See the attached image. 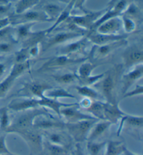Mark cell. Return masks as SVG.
I'll list each match as a JSON object with an SVG mask.
<instances>
[{
  "mask_svg": "<svg viewBox=\"0 0 143 155\" xmlns=\"http://www.w3.org/2000/svg\"><path fill=\"white\" fill-rule=\"evenodd\" d=\"M123 66H115L108 71L105 72L103 78L95 84L99 93L106 102L110 104L117 103L116 100V90L119 78H121V72Z\"/></svg>",
  "mask_w": 143,
  "mask_h": 155,
  "instance_id": "obj_1",
  "label": "cell"
},
{
  "mask_svg": "<svg viewBox=\"0 0 143 155\" xmlns=\"http://www.w3.org/2000/svg\"><path fill=\"white\" fill-rule=\"evenodd\" d=\"M106 11V8L103 9V10L94 11L86 10L85 9L83 11L84 15H71L64 22L71 24L75 27L82 29V30L88 32L91 30L94 22L103 14Z\"/></svg>",
  "mask_w": 143,
  "mask_h": 155,
  "instance_id": "obj_2",
  "label": "cell"
},
{
  "mask_svg": "<svg viewBox=\"0 0 143 155\" xmlns=\"http://www.w3.org/2000/svg\"><path fill=\"white\" fill-rule=\"evenodd\" d=\"M9 23L11 25L15 26L23 23H36V22H53L42 10L27 11L22 13H13L8 17Z\"/></svg>",
  "mask_w": 143,
  "mask_h": 155,
  "instance_id": "obj_3",
  "label": "cell"
},
{
  "mask_svg": "<svg viewBox=\"0 0 143 155\" xmlns=\"http://www.w3.org/2000/svg\"><path fill=\"white\" fill-rule=\"evenodd\" d=\"M99 120H85L76 122L64 123V127L69 131V134L71 138L77 142H82L87 140V136L92 129V127Z\"/></svg>",
  "mask_w": 143,
  "mask_h": 155,
  "instance_id": "obj_4",
  "label": "cell"
},
{
  "mask_svg": "<svg viewBox=\"0 0 143 155\" xmlns=\"http://www.w3.org/2000/svg\"><path fill=\"white\" fill-rule=\"evenodd\" d=\"M41 115H49L46 111L40 109H31V110H26V113L20 115L15 120V123L10 124L8 128L6 129L7 132H16L22 130L29 129L33 127L34 121L37 117Z\"/></svg>",
  "mask_w": 143,
  "mask_h": 155,
  "instance_id": "obj_5",
  "label": "cell"
},
{
  "mask_svg": "<svg viewBox=\"0 0 143 155\" xmlns=\"http://www.w3.org/2000/svg\"><path fill=\"white\" fill-rule=\"evenodd\" d=\"M85 35L86 33L80 32V31L69 30L60 31V32L54 34V35L50 36L48 38L45 37L41 43L42 49L44 51H45L57 45L62 44L75 38H79Z\"/></svg>",
  "mask_w": 143,
  "mask_h": 155,
  "instance_id": "obj_6",
  "label": "cell"
},
{
  "mask_svg": "<svg viewBox=\"0 0 143 155\" xmlns=\"http://www.w3.org/2000/svg\"><path fill=\"white\" fill-rule=\"evenodd\" d=\"M123 67L130 69L143 63V49L142 45L133 44L129 45L122 53Z\"/></svg>",
  "mask_w": 143,
  "mask_h": 155,
  "instance_id": "obj_7",
  "label": "cell"
},
{
  "mask_svg": "<svg viewBox=\"0 0 143 155\" xmlns=\"http://www.w3.org/2000/svg\"><path fill=\"white\" fill-rule=\"evenodd\" d=\"M127 44L126 39L118 41L105 45H93L89 53V59L92 60H99L106 58L116 50Z\"/></svg>",
  "mask_w": 143,
  "mask_h": 155,
  "instance_id": "obj_8",
  "label": "cell"
},
{
  "mask_svg": "<svg viewBox=\"0 0 143 155\" xmlns=\"http://www.w3.org/2000/svg\"><path fill=\"white\" fill-rule=\"evenodd\" d=\"M128 35L127 34H119V35H103L96 31H89L86 34L88 40L93 45H105L113 43L118 41L126 39Z\"/></svg>",
  "mask_w": 143,
  "mask_h": 155,
  "instance_id": "obj_9",
  "label": "cell"
},
{
  "mask_svg": "<svg viewBox=\"0 0 143 155\" xmlns=\"http://www.w3.org/2000/svg\"><path fill=\"white\" fill-rule=\"evenodd\" d=\"M143 76V64L137 65L133 68L132 69L127 72L126 74L122 76L120 80L122 83V95L128 92L129 88L133 84L139 81Z\"/></svg>",
  "mask_w": 143,
  "mask_h": 155,
  "instance_id": "obj_10",
  "label": "cell"
},
{
  "mask_svg": "<svg viewBox=\"0 0 143 155\" xmlns=\"http://www.w3.org/2000/svg\"><path fill=\"white\" fill-rule=\"evenodd\" d=\"M60 116L67 120V122H76L85 120L96 119L93 116L86 115L79 110L78 104L60 109Z\"/></svg>",
  "mask_w": 143,
  "mask_h": 155,
  "instance_id": "obj_11",
  "label": "cell"
},
{
  "mask_svg": "<svg viewBox=\"0 0 143 155\" xmlns=\"http://www.w3.org/2000/svg\"><path fill=\"white\" fill-rule=\"evenodd\" d=\"M87 60V58H80V59H73L71 58L70 56L62 55V54H58L55 57H53L51 59L46 61L44 65L42 66V69H53V68L62 67L64 66H68L70 64H74L80 62H83L85 60Z\"/></svg>",
  "mask_w": 143,
  "mask_h": 155,
  "instance_id": "obj_12",
  "label": "cell"
},
{
  "mask_svg": "<svg viewBox=\"0 0 143 155\" xmlns=\"http://www.w3.org/2000/svg\"><path fill=\"white\" fill-rule=\"evenodd\" d=\"M122 29L121 17L117 16L110 18L96 27L95 31L103 35H119Z\"/></svg>",
  "mask_w": 143,
  "mask_h": 155,
  "instance_id": "obj_13",
  "label": "cell"
},
{
  "mask_svg": "<svg viewBox=\"0 0 143 155\" xmlns=\"http://www.w3.org/2000/svg\"><path fill=\"white\" fill-rule=\"evenodd\" d=\"M90 43L86 35L79 38L78 40L73 41L67 45H63L60 51H58V54L69 56L70 54H74L76 52H80L85 51L87 45Z\"/></svg>",
  "mask_w": 143,
  "mask_h": 155,
  "instance_id": "obj_14",
  "label": "cell"
},
{
  "mask_svg": "<svg viewBox=\"0 0 143 155\" xmlns=\"http://www.w3.org/2000/svg\"><path fill=\"white\" fill-rule=\"evenodd\" d=\"M126 115L121 108H119L118 103L110 104L108 102H104V119L109 121L112 124H116L118 121L122 119L124 115Z\"/></svg>",
  "mask_w": 143,
  "mask_h": 155,
  "instance_id": "obj_15",
  "label": "cell"
},
{
  "mask_svg": "<svg viewBox=\"0 0 143 155\" xmlns=\"http://www.w3.org/2000/svg\"><path fill=\"white\" fill-rule=\"evenodd\" d=\"M36 23H23L13 26V36L18 43H24L31 38L34 34L32 31V27Z\"/></svg>",
  "mask_w": 143,
  "mask_h": 155,
  "instance_id": "obj_16",
  "label": "cell"
},
{
  "mask_svg": "<svg viewBox=\"0 0 143 155\" xmlns=\"http://www.w3.org/2000/svg\"><path fill=\"white\" fill-rule=\"evenodd\" d=\"M39 106L38 99L29 98V99H14L8 104V109L13 111H26L30 109L36 108Z\"/></svg>",
  "mask_w": 143,
  "mask_h": 155,
  "instance_id": "obj_17",
  "label": "cell"
},
{
  "mask_svg": "<svg viewBox=\"0 0 143 155\" xmlns=\"http://www.w3.org/2000/svg\"><path fill=\"white\" fill-rule=\"evenodd\" d=\"M67 4L63 2H48L41 6V10L54 21L64 9Z\"/></svg>",
  "mask_w": 143,
  "mask_h": 155,
  "instance_id": "obj_18",
  "label": "cell"
},
{
  "mask_svg": "<svg viewBox=\"0 0 143 155\" xmlns=\"http://www.w3.org/2000/svg\"><path fill=\"white\" fill-rule=\"evenodd\" d=\"M75 2H76V0H70L69 3H67L64 9H63L62 11V13L60 14V15H59V16L57 18V19L54 21V22L53 25L50 27H49V28L46 29L47 36L50 35V34L55 30L58 27L62 25L63 22L69 18L70 15H71V12L73 10L74 8Z\"/></svg>",
  "mask_w": 143,
  "mask_h": 155,
  "instance_id": "obj_19",
  "label": "cell"
},
{
  "mask_svg": "<svg viewBox=\"0 0 143 155\" xmlns=\"http://www.w3.org/2000/svg\"><path fill=\"white\" fill-rule=\"evenodd\" d=\"M38 104H39V106H44L46 107V108H49L51 110L54 111V113L57 114V115L60 116V109L62 108H64V107H69L71 106H73V105L77 104L76 103L73 104H65L62 103L58 101V99H51V98H48L45 97V95L38 99Z\"/></svg>",
  "mask_w": 143,
  "mask_h": 155,
  "instance_id": "obj_20",
  "label": "cell"
},
{
  "mask_svg": "<svg viewBox=\"0 0 143 155\" xmlns=\"http://www.w3.org/2000/svg\"><path fill=\"white\" fill-rule=\"evenodd\" d=\"M112 124V123L107 120H102L99 122H96L91 129L87 140L88 141H94L96 139L103 136Z\"/></svg>",
  "mask_w": 143,
  "mask_h": 155,
  "instance_id": "obj_21",
  "label": "cell"
},
{
  "mask_svg": "<svg viewBox=\"0 0 143 155\" xmlns=\"http://www.w3.org/2000/svg\"><path fill=\"white\" fill-rule=\"evenodd\" d=\"M127 124L130 127H135V128L141 129L143 127V117L142 116H135L128 115L126 113L125 115H124L120 120V125L118 129L117 135L119 136L120 131H122V127L124 124Z\"/></svg>",
  "mask_w": 143,
  "mask_h": 155,
  "instance_id": "obj_22",
  "label": "cell"
},
{
  "mask_svg": "<svg viewBox=\"0 0 143 155\" xmlns=\"http://www.w3.org/2000/svg\"><path fill=\"white\" fill-rule=\"evenodd\" d=\"M37 117L34 121L33 127L36 129H51L54 128H63L64 127V123L59 122L46 118H38Z\"/></svg>",
  "mask_w": 143,
  "mask_h": 155,
  "instance_id": "obj_23",
  "label": "cell"
},
{
  "mask_svg": "<svg viewBox=\"0 0 143 155\" xmlns=\"http://www.w3.org/2000/svg\"><path fill=\"white\" fill-rule=\"evenodd\" d=\"M18 134H21L22 135L24 136V137L27 139V142L29 144L32 145V147L35 148H40L41 150L43 147V140L42 136L40 134H38L36 132H34L30 131L29 129L22 130V131H20L16 132Z\"/></svg>",
  "mask_w": 143,
  "mask_h": 155,
  "instance_id": "obj_24",
  "label": "cell"
},
{
  "mask_svg": "<svg viewBox=\"0 0 143 155\" xmlns=\"http://www.w3.org/2000/svg\"><path fill=\"white\" fill-rule=\"evenodd\" d=\"M47 138H48V142L50 143L65 147L69 143L71 137L70 135L65 134L62 132L54 131L49 133Z\"/></svg>",
  "mask_w": 143,
  "mask_h": 155,
  "instance_id": "obj_25",
  "label": "cell"
},
{
  "mask_svg": "<svg viewBox=\"0 0 143 155\" xmlns=\"http://www.w3.org/2000/svg\"><path fill=\"white\" fill-rule=\"evenodd\" d=\"M77 92L79 94L84 97L89 98L90 99L97 100V101H102L103 98L98 91L94 90L89 86H81L78 85L75 87Z\"/></svg>",
  "mask_w": 143,
  "mask_h": 155,
  "instance_id": "obj_26",
  "label": "cell"
},
{
  "mask_svg": "<svg viewBox=\"0 0 143 155\" xmlns=\"http://www.w3.org/2000/svg\"><path fill=\"white\" fill-rule=\"evenodd\" d=\"M27 87L31 94L37 97V99H41L45 94V92L50 90L53 88V87L48 84L36 82V83H31L27 85Z\"/></svg>",
  "mask_w": 143,
  "mask_h": 155,
  "instance_id": "obj_27",
  "label": "cell"
},
{
  "mask_svg": "<svg viewBox=\"0 0 143 155\" xmlns=\"http://www.w3.org/2000/svg\"><path fill=\"white\" fill-rule=\"evenodd\" d=\"M94 118L100 120H105L104 119V102L102 101H92L89 108L85 109Z\"/></svg>",
  "mask_w": 143,
  "mask_h": 155,
  "instance_id": "obj_28",
  "label": "cell"
},
{
  "mask_svg": "<svg viewBox=\"0 0 143 155\" xmlns=\"http://www.w3.org/2000/svg\"><path fill=\"white\" fill-rule=\"evenodd\" d=\"M41 0H17L14 6V13H22L31 10L40 3Z\"/></svg>",
  "mask_w": 143,
  "mask_h": 155,
  "instance_id": "obj_29",
  "label": "cell"
},
{
  "mask_svg": "<svg viewBox=\"0 0 143 155\" xmlns=\"http://www.w3.org/2000/svg\"><path fill=\"white\" fill-rule=\"evenodd\" d=\"M45 97L51 98V99H58L60 98H69V99H76V96L72 94L71 93L68 92L65 89L62 87L57 88H52L50 90H47L45 92Z\"/></svg>",
  "mask_w": 143,
  "mask_h": 155,
  "instance_id": "obj_30",
  "label": "cell"
},
{
  "mask_svg": "<svg viewBox=\"0 0 143 155\" xmlns=\"http://www.w3.org/2000/svg\"><path fill=\"white\" fill-rule=\"evenodd\" d=\"M99 64L92 63L91 61H84L82 64L79 67L78 70V75L80 78H84L92 76V74L96 67H98Z\"/></svg>",
  "mask_w": 143,
  "mask_h": 155,
  "instance_id": "obj_31",
  "label": "cell"
},
{
  "mask_svg": "<svg viewBox=\"0 0 143 155\" xmlns=\"http://www.w3.org/2000/svg\"><path fill=\"white\" fill-rule=\"evenodd\" d=\"M105 155H122L125 145L121 141L110 140L106 143Z\"/></svg>",
  "mask_w": 143,
  "mask_h": 155,
  "instance_id": "obj_32",
  "label": "cell"
},
{
  "mask_svg": "<svg viewBox=\"0 0 143 155\" xmlns=\"http://www.w3.org/2000/svg\"><path fill=\"white\" fill-rule=\"evenodd\" d=\"M18 78L9 73L5 78L0 82V99L5 97Z\"/></svg>",
  "mask_w": 143,
  "mask_h": 155,
  "instance_id": "obj_33",
  "label": "cell"
},
{
  "mask_svg": "<svg viewBox=\"0 0 143 155\" xmlns=\"http://www.w3.org/2000/svg\"><path fill=\"white\" fill-rule=\"evenodd\" d=\"M123 15H125L126 16L132 18L135 21L136 20H140L142 18V12L140 9L138 8V6L134 3H131L128 4L126 10L122 13Z\"/></svg>",
  "mask_w": 143,
  "mask_h": 155,
  "instance_id": "obj_34",
  "label": "cell"
},
{
  "mask_svg": "<svg viewBox=\"0 0 143 155\" xmlns=\"http://www.w3.org/2000/svg\"><path fill=\"white\" fill-rule=\"evenodd\" d=\"M120 17H121L122 21V28L124 29L126 34L128 35V34L133 32L137 27V24L135 20L123 14Z\"/></svg>",
  "mask_w": 143,
  "mask_h": 155,
  "instance_id": "obj_35",
  "label": "cell"
},
{
  "mask_svg": "<svg viewBox=\"0 0 143 155\" xmlns=\"http://www.w3.org/2000/svg\"><path fill=\"white\" fill-rule=\"evenodd\" d=\"M54 79L59 83L61 84H71L78 81V76L75 73H67V74L58 75V76H53Z\"/></svg>",
  "mask_w": 143,
  "mask_h": 155,
  "instance_id": "obj_36",
  "label": "cell"
},
{
  "mask_svg": "<svg viewBox=\"0 0 143 155\" xmlns=\"http://www.w3.org/2000/svg\"><path fill=\"white\" fill-rule=\"evenodd\" d=\"M106 142L96 143L94 141H88L87 150L89 155H100L102 150L106 147Z\"/></svg>",
  "mask_w": 143,
  "mask_h": 155,
  "instance_id": "obj_37",
  "label": "cell"
},
{
  "mask_svg": "<svg viewBox=\"0 0 143 155\" xmlns=\"http://www.w3.org/2000/svg\"><path fill=\"white\" fill-rule=\"evenodd\" d=\"M10 124V117H9L8 108H1L0 109V129L2 131H6Z\"/></svg>",
  "mask_w": 143,
  "mask_h": 155,
  "instance_id": "obj_38",
  "label": "cell"
},
{
  "mask_svg": "<svg viewBox=\"0 0 143 155\" xmlns=\"http://www.w3.org/2000/svg\"><path fill=\"white\" fill-rule=\"evenodd\" d=\"M104 75H105V72L99 75H96V76H91L87 78H80L78 77V81L81 86H90L94 85L101 78H103Z\"/></svg>",
  "mask_w": 143,
  "mask_h": 155,
  "instance_id": "obj_39",
  "label": "cell"
},
{
  "mask_svg": "<svg viewBox=\"0 0 143 155\" xmlns=\"http://www.w3.org/2000/svg\"><path fill=\"white\" fill-rule=\"evenodd\" d=\"M29 52H28V47L22 46L21 48L15 52V63H23L29 61Z\"/></svg>",
  "mask_w": 143,
  "mask_h": 155,
  "instance_id": "obj_40",
  "label": "cell"
},
{
  "mask_svg": "<svg viewBox=\"0 0 143 155\" xmlns=\"http://www.w3.org/2000/svg\"><path fill=\"white\" fill-rule=\"evenodd\" d=\"M18 43L15 41H1L0 54H7L15 51Z\"/></svg>",
  "mask_w": 143,
  "mask_h": 155,
  "instance_id": "obj_41",
  "label": "cell"
},
{
  "mask_svg": "<svg viewBox=\"0 0 143 155\" xmlns=\"http://www.w3.org/2000/svg\"><path fill=\"white\" fill-rule=\"evenodd\" d=\"M16 41L13 36V26L7 25L0 29V41Z\"/></svg>",
  "mask_w": 143,
  "mask_h": 155,
  "instance_id": "obj_42",
  "label": "cell"
},
{
  "mask_svg": "<svg viewBox=\"0 0 143 155\" xmlns=\"http://www.w3.org/2000/svg\"><path fill=\"white\" fill-rule=\"evenodd\" d=\"M13 13H14V6L11 2L0 5V20L8 18Z\"/></svg>",
  "mask_w": 143,
  "mask_h": 155,
  "instance_id": "obj_43",
  "label": "cell"
},
{
  "mask_svg": "<svg viewBox=\"0 0 143 155\" xmlns=\"http://www.w3.org/2000/svg\"><path fill=\"white\" fill-rule=\"evenodd\" d=\"M50 155H63L65 154V147L52 144L48 142V145L47 146Z\"/></svg>",
  "mask_w": 143,
  "mask_h": 155,
  "instance_id": "obj_44",
  "label": "cell"
},
{
  "mask_svg": "<svg viewBox=\"0 0 143 155\" xmlns=\"http://www.w3.org/2000/svg\"><path fill=\"white\" fill-rule=\"evenodd\" d=\"M143 93V85H137L132 91H128L125 94L122 95V99L131 98L138 95H142Z\"/></svg>",
  "mask_w": 143,
  "mask_h": 155,
  "instance_id": "obj_45",
  "label": "cell"
},
{
  "mask_svg": "<svg viewBox=\"0 0 143 155\" xmlns=\"http://www.w3.org/2000/svg\"><path fill=\"white\" fill-rule=\"evenodd\" d=\"M28 47V52L29 58H34L37 57L39 54L41 50V43H38L35 44L29 45Z\"/></svg>",
  "mask_w": 143,
  "mask_h": 155,
  "instance_id": "obj_46",
  "label": "cell"
},
{
  "mask_svg": "<svg viewBox=\"0 0 143 155\" xmlns=\"http://www.w3.org/2000/svg\"><path fill=\"white\" fill-rule=\"evenodd\" d=\"M11 152L9 151L6 144V136H0V155L9 154Z\"/></svg>",
  "mask_w": 143,
  "mask_h": 155,
  "instance_id": "obj_47",
  "label": "cell"
},
{
  "mask_svg": "<svg viewBox=\"0 0 143 155\" xmlns=\"http://www.w3.org/2000/svg\"><path fill=\"white\" fill-rule=\"evenodd\" d=\"M92 103V99H89V98L85 97L83 100H81L80 103L78 104V106H79V108H83L84 109H87V108H89Z\"/></svg>",
  "mask_w": 143,
  "mask_h": 155,
  "instance_id": "obj_48",
  "label": "cell"
},
{
  "mask_svg": "<svg viewBox=\"0 0 143 155\" xmlns=\"http://www.w3.org/2000/svg\"><path fill=\"white\" fill-rule=\"evenodd\" d=\"M8 68V64L6 61H0V79L2 78L5 74Z\"/></svg>",
  "mask_w": 143,
  "mask_h": 155,
  "instance_id": "obj_49",
  "label": "cell"
},
{
  "mask_svg": "<svg viewBox=\"0 0 143 155\" xmlns=\"http://www.w3.org/2000/svg\"><path fill=\"white\" fill-rule=\"evenodd\" d=\"M85 2L86 0H76L73 8H78L84 11L85 10V7H84V4H85Z\"/></svg>",
  "mask_w": 143,
  "mask_h": 155,
  "instance_id": "obj_50",
  "label": "cell"
},
{
  "mask_svg": "<svg viewBox=\"0 0 143 155\" xmlns=\"http://www.w3.org/2000/svg\"><path fill=\"white\" fill-rule=\"evenodd\" d=\"M74 155H85L83 151V149H82L80 145L79 144H77L76 145V150H75L74 152Z\"/></svg>",
  "mask_w": 143,
  "mask_h": 155,
  "instance_id": "obj_51",
  "label": "cell"
},
{
  "mask_svg": "<svg viewBox=\"0 0 143 155\" xmlns=\"http://www.w3.org/2000/svg\"><path fill=\"white\" fill-rule=\"evenodd\" d=\"M122 155H138V154H136L135 153H133V152H131L130 150L128 149H127L126 147L125 146L124 147V150H123V152H122Z\"/></svg>",
  "mask_w": 143,
  "mask_h": 155,
  "instance_id": "obj_52",
  "label": "cell"
},
{
  "mask_svg": "<svg viewBox=\"0 0 143 155\" xmlns=\"http://www.w3.org/2000/svg\"><path fill=\"white\" fill-rule=\"evenodd\" d=\"M119 1V0H110V2H108V8H111V7H112L113 6L115 5V4L117 3V2Z\"/></svg>",
  "mask_w": 143,
  "mask_h": 155,
  "instance_id": "obj_53",
  "label": "cell"
},
{
  "mask_svg": "<svg viewBox=\"0 0 143 155\" xmlns=\"http://www.w3.org/2000/svg\"><path fill=\"white\" fill-rule=\"evenodd\" d=\"M12 2V0H0V5H3V4H7L10 2Z\"/></svg>",
  "mask_w": 143,
  "mask_h": 155,
  "instance_id": "obj_54",
  "label": "cell"
},
{
  "mask_svg": "<svg viewBox=\"0 0 143 155\" xmlns=\"http://www.w3.org/2000/svg\"><path fill=\"white\" fill-rule=\"evenodd\" d=\"M8 155H16V154H12V153H11V154H8Z\"/></svg>",
  "mask_w": 143,
  "mask_h": 155,
  "instance_id": "obj_55",
  "label": "cell"
},
{
  "mask_svg": "<svg viewBox=\"0 0 143 155\" xmlns=\"http://www.w3.org/2000/svg\"><path fill=\"white\" fill-rule=\"evenodd\" d=\"M61 1H62V2H65V3H66V2H65V0H61ZM69 1H70V0H69Z\"/></svg>",
  "mask_w": 143,
  "mask_h": 155,
  "instance_id": "obj_56",
  "label": "cell"
}]
</instances>
